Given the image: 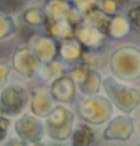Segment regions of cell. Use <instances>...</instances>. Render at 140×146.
<instances>
[{
  "mask_svg": "<svg viewBox=\"0 0 140 146\" xmlns=\"http://www.w3.org/2000/svg\"><path fill=\"white\" fill-rule=\"evenodd\" d=\"M43 9L47 16V36L61 41L75 37V30L82 20V16L72 3L55 0L47 3Z\"/></svg>",
  "mask_w": 140,
  "mask_h": 146,
  "instance_id": "cell-1",
  "label": "cell"
},
{
  "mask_svg": "<svg viewBox=\"0 0 140 146\" xmlns=\"http://www.w3.org/2000/svg\"><path fill=\"white\" fill-rule=\"evenodd\" d=\"M110 69L121 81L130 82L140 78V50L133 46L117 48L110 57Z\"/></svg>",
  "mask_w": 140,
  "mask_h": 146,
  "instance_id": "cell-2",
  "label": "cell"
},
{
  "mask_svg": "<svg viewBox=\"0 0 140 146\" xmlns=\"http://www.w3.org/2000/svg\"><path fill=\"white\" fill-rule=\"evenodd\" d=\"M103 88L107 92L110 103H113L120 111L130 114L140 104V90L121 84L113 77L105 78L102 83Z\"/></svg>",
  "mask_w": 140,
  "mask_h": 146,
  "instance_id": "cell-3",
  "label": "cell"
},
{
  "mask_svg": "<svg viewBox=\"0 0 140 146\" xmlns=\"http://www.w3.org/2000/svg\"><path fill=\"white\" fill-rule=\"evenodd\" d=\"M77 110L83 121L92 125H101L107 123L113 114V105L109 99L101 96L87 97L81 99Z\"/></svg>",
  "mask_w": 140,
  "mask_h": 146,
  "instance_id": "cell-4",
  "label": "cell"
},
{
  "mask_svg": "<svg viewBox=\"0 0 140 146\" xmlns=\"http://www.w3.org/2000/svg\"><path fill=\"white\" fill-rule=\"evenodd\" d=\"M73 120L75 115L71 110H68L63 105H57L47 116L45 131L52 140L65 141L72 135Z\"/></svg>",
  "mask_w": 140,
  "mask_h": 146,
  "instance_id": "cell-5",
  "label": "cell"
},
{
  "mask_svg": "<svg viewBox=\"0 0 140 146\" xmlns=\"http://www.w3.org/2000/svg\"><path fill=\"white\" fill-rule=\"evenodd\" d=\"M29 102L27 90L21 86H6L0 93V114L16 116L21 114Z\"/></svg>",
  "mask_w": 140,
  "mask_h": 146,
  "instance_id": "cell-6",
  "label": "cell"
},
{
  "mask_svg": "<svg viewBox=\"0 0 140 146\" xmlns=\"http://www.w3.org/2000/svg\"><path fill=\"white\" fill-rule=\"evenodd\" d=\"M69 77L73 79L76 84H78L81 92L88 97L97 96L103 83L101 73L97 69H92L84 66L83 63L73 66Z\"/></svg>",
  "mask_w": 140,
  "mask_h": 146,
  "instance_id": "cell-7",
  "label": "cell"
},
{
  "mask_svg": "<svg viewBox=\"0 0 140 146\" xmlns=\"http://www.w3.org/2000/svg\"><path fill=\"white\" fill-rule=\"evenodd\" d=\"M15 131L20 140L30 144H39L41 142L45 135V126L32 114H24L15 121Z\"/></svg>",
  "mask_w": 140,
  "mask_h": 146,
  "instance_id": "cell-8",
  "label": "cell"
},
{
  "mask_svg": "<svg viewBox=\"0 0 140 146\" xmlns=\"http://www.w3.org/2000/svg\"><path fill=\"white\" fill-rule=\"evenodd\" d=\"M30 43L31 46L29 47L32 50L40 64L46 66L52 63L58 56V43L50 36L34 35L30 38Z\"/></svg>",
  "mask_w": 140,
  "mask_h": 146,
  "instance_id": "cell-9",
  "label": "cell"
},
{
  "mask_svg": "<svg viewBox=\"0 0 140 146\" xmlns=\"http://www.w3.org/2000/svg\"><path fill=\"white\" fill-rule=\"evenodd\" d=\"M75 38L82 45L83 50L101 52L102 47L105 43L107 36L103 35L98 29L87 24L86 21L81 20V23L77 25L75 30Z\"/></svg>",
  "mask_w": 140,
  "mask_h": 146,
  "instance_id": "cell-10",
  "label": "cell"
},
{
  "mask_svg": "<svg viewBox=\"0 0 140 146\" xmlns=\"http://www.w3.org/2000/svg\"><path fill=\"white\" fill-rule=\"evenodd\" d=\"M11 66L19 74L26 78H32L40 71V63L29 46H23L15 50L11 58Z\"/></svg>",
  "mask_w": 140,
  "mask_h": 146,
  "instance_id": "cell-11",
  "label": "cell"
},
{
  "mask_svg": "<svg viewBox=\"0 0 140 146\" xmlns=\"http://www.w3.org/2000/svg\"><path fill=\"white\" fill-rule=\"evenodd\" d=\"M134 133V120L129 115H119L110 120L103 130V139L108 141H127Z\"/></svg>",
  "mask_w": 140,
  "mask_h": 146,
  "instance_id": "cell-12",
  "label": "cell"
},
{
  "mask_svg": "<svg viewBox=\"0 0 140 146\" xmlns=\"http://www.w3.org/2000/svg\"><path fill=\"white\" fill-rule=\"evenodd\" d=\"M53 110V98L50 89L46 87H39L32 90L31 113L36 118H46Z\"/></svg>",
  "mask_w": 140,
  "mask_h": 146,
  "instance_id": "cell-13",
  "label": "cell"
},
{
  "mask_svg": "<svg viewBox=\"0 0 140 146\" xmlns=\"http://www.w3.org/2000/svg\"><path fill=\"white\" fill-rule=\"evenodd\" d=\"M50 93L53 100L58 103L68 104L76 97V83L69 76H62L52 82L50 87Z\"/></svg>",
  "mask_w": 140,
  "mask_h": 146,
  "instance_id": "cell-14",
  "label": "cell"
},
{
  "mask_svg": "<svg viewBox=\"0 0 140 146\" xmlns=\"http://www.w3.org/2000/svg\"><path fill=\"white\" fill-rule=\"evenodd\" d=\"M83 47L75 37L63 40L58 43V56L62 63H69L77 66L82 62Z\"/></svg>",
  "mask_w": 140,
  "mask_h": 146,
  "instance_id": "cell-15",
  "label": "cell"
},
{
  "mask_svg": "<svg viewBox=\"0 0 140 146\" xmlns=\"http://www.w3.org/2000/svg\"><path fill=\"white\" fill-rule=\"evenodd\" d=\"M130 29L131 26L127 17L118 14L115 16H112L110 25H109V31H108V37H112L114 40L124 38L125 36H128Z\"/></svg>",
  "mask_w": 140,
  "mask_h": 146,
  "instance_id": "cell-16",
  "label": "cell"
},
{
  "mask_svg": "<svg viewBox=\"0 0 140 146\" xmlns=\"http://www.w3.org/2000/svg\"><path fill=\"white\" fill-rule=\"evenodd\" d=\"M72 146H92L94 141V133L88 125L79 124L71 135Z\"/></svg>",
  "mask_w": 140,
  "mask_h": 146,
  "instance_id": "cell-17",
  "label": "cell"
},
{
  "mask_svg": "<svg viewBox=\"0 0 140 146\" xmlns=\"http://www.w3.org/2000/svg\"><path fill=\"white\" fill-rule=\"evenodd\" d=\"M23 20L31 26H39V25H45L46 26L47 16L45 9L41 6H31L24 11Z\"/></svg>",
  "mask_w": 140,
  "mask_h": 146,
  "instance_id": "cell-18",
  "label": "cell"
},
{
  "mask_svg": "<svg viewBox=\"0 0 140 146\" xmlns=\"http://www.w3.org/2000/svg\"><path fill=\"white\" fill-rule=\"evenodd\" d=\"M63 72L65 69H63V63L62 62L53 61L52 63L40 67V74H41L42 79H45V81H51V79L56 81L57 78L65 76Z\"/></svg>",
  "mask_w": 140,
  "mask_h": 146,
  "instance_id": "cell-19",
  "label": "cell"
},
{
  "mask_svg": "<svg viewBox=\"0 0 140 146\" xmlns=\"http://www.w3.org/2000/svg\"><path fill=\"white\" fill-rule=\"evenodd\" d=\"M16 30L15 21L11 16L0 14V40H4L13 35Z\"/></svg>",
  "mask_w": 140,
  "mask_h": 146,
  "instance_id": "cell-20",
  "label": "cell"
},
{
  "mask_svg": "<svg viewBox=\"0 0 140 146\" xmlns=\"http://www.w3.org/2000/svg\"><path fill=\"white\" fill-rule=\"evenodd\" d=\"M25 3L24 1H10V0H3L0 1V14H4V15H9L10 14L17 13L24 8Z\"/></svg>",
  "mask_w": 140,
  "mask_h": 146,
  "instance_id": "cell-21",
  "label": "cell"
},
{
  "mask_svg": "<svg viewBox=\"0 0 140 146\" xmlns=\"http://www.w3.org/2000/svg\"><path fill=\"white\" fill-rule=\"evenodd\" d=\"M98 8L104 11L107 15L109 16H115L118 15L120 10V4L118 1H109V0H103V1H99L98 3Z\"/></svg>",
  "mask_w": 140,
  "mask_h": 146,
  "instance_id": "cell-22",
  "label": "cell"
},
{
  "mask_svg": "<svg viewBox=\"0 0 140 146\" xmlns=\"http://www.w3.org/2000/svg\"><path fill=\"white\" fill-rule=\"evenodd\" d=\"M127 19L130 24V26L135 27L138 31H140V4L129 9L127 14Z\"/></svg>",
  "mask_w": 140,
  "mask_h": 146,
  "instance_id": "cell-23",
  "label": "cell"
},
{
  "mask_svg": "<svg viewBox=\"0 0 140 146\" xmlns=\"http://www.w3.org/2000/svg\"><path fill=\"white\" fill-rule=\"evenodd\" d=\"M10 71H11V67H10L9 64L1 63V62H0V89H1L6 84V82H8Z\"/></svg>",
  "mask_w": 140,
  "mask_h": 146,
  "instance_id": "cell-24",
  "label": "cell"
},
{
  "mask_svg": "<svg viewBox=\"0 0 140 146\" xmlns=\"http://www.w3.org/2000/svg\"><path fill=\"white\" fill-rule=\"evenodd\" d=\"M9 126H10L9 119L5 118V116H3V115H0V142L5 139Z\"/></svg>",
  "mask_w": 140,
  "mask_h": 146,
  "instance_id": "cell-25",
  "label": "cell"
},
{
  "mask_svg": "<svg viewBox=\"0 0 140 146\" xmlns=\"http://www.w3.org/2000/svg\"><path fill=\"white\" fill-rule=\"evenodd\" d=\"M4 146H27V144L20 139H10Z\"/></svg>",
  "mask_w": 140,
  "mask_h": 146,
  "instance_id": "cell-26",
  "label": "cell"
},
{
  "mask_svg": "<svg viewBox=\"0 0 140 146\" xmlns=\"http://www.w3.org/2000/svg\"><path fill=\"white\" fill-rule=\"evenodd\" d=\"M32 146H46L45 144H42V142H39V144H34Z\"/></svg>",
  "mask_w": 140,
  "mask_h": 146,
  "instance_id": "cell-27",
  "label": "cell"
},
{
  "mask_svg": "<svg viewBox=\"0 0 140 146\" xmlns=\"http://www.w3.org/2000/svg\"><path fill=\"white\" fill-rule=\"evenodd\" d=\"M53 146H61V145H53Z\"/></svg>",
  "mask_w": 140,
  "mask_h": 146,
  "instance_id": "cell-28",
  "label": "cell"
},
{
  "mask_svg": "<svg viewBox=\"0 0 140 146\" xmlns=\"http://www.w3.org/2000/svg\"><path fill=\"white\" fill-rule=\"evenodd\" d=\"M136 146H140V144H139V145H136Z\"/></svg>",
  "mask_w": 140,
  "mask_h": 146,
  "instance_id": "cell-29",
  "label": "cell"
},
{
  "mask_svg": "<svg viewBox=\"0 0 140 146\" xmlns=\"http://www.w3.org/2000/svg\"><path fill=\"white\" fill-rule=\"evenodd\" d=\"M0 115H1V114H0Z\"/></svg>",
  "mask_w": 140,
  "mask_h": 146,
  "instance_id": "cell-30",
  "label": "cell"
}]
</instances>
